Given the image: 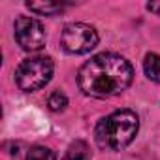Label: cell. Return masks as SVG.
Instances as JSON below:
<instances>
[{
    "label": "cell",
    "mask_w": 160,
    "mask_h": 160,
    "mask_svg": "<svg viewBox=\"0 0 160 160\" xmlns=\"http://www.w3.org/2000/svg\"><path fill=\"white\" fill-rule=\"evenodd\" d=\"M147 10L152 12V13H156V15H160V2H149L147 4Z\"/></svg>",
    "instance_id": "8fae6325"
},
{
    "label": "cell",
    "mask_w": 160,
    "mask_h": 160,
    "mask_svg": "<svg viewBox=\"0 0 160 160\" xmlns=\"http://www.w3.org/2000/svg\"><path fill=\"white\" fill-rule=\"evenodd\" d=\"M98 32L94 27L87 23H70L64 27L60 34V45L66 53L72 55H85L98 45Z\"/></svg>",
    "instance_id": "277c9868"
},
{
    "label": "cell",
    "mask_w": 160,
    "mask_h": 160,
    "mask_svg": "<svg viewBox=\"0 0 160 160\" xmlns=\"http://www.w3.org/2000/svg\"><path fill=\"white\" fill-rule=\"evenodd\" d=\"M139 130V119L130 109H117L104 117L94 130V139L100 149L121 151L132 143Z\"/></svg>",
    "instance_id": "7a4b0ae2"
},
{
    "label": "cell",
    "mask_w": 160,
    "mask_h": 160,
    "mask_svg": "<svg viewBox=\"0 0 160 160\" xmlns=\"http://www.w3.org/2000/svg\"><path fill=\"white\" fill-rule=\"evenodd\" d=\"M60 160H91V147L83 139L72 141Z\"/></svg>",
    "instance_id": "8992f818"
},
{
    "label": "cell",
    "mask_w": 160,
    "mask_h": 160,
    "mask_svg": "<svg viewBox=\"0 0 160 160\" xmlns=\"http://www.w3.org/2000/svg\"><path fill=\"white\" fill-rule=\"evenodd\" d=\"M134 68L117 53H100L87 60L77 73V85L92 98H111L126 91L132 83Z\"/></svg>",
    "instance_id": "6da1fadb"
},
{
    "label": "cell",
    "mask_w": 160,
    "mask_h": 160,
    "mask_svg": "<svg viewBox=\"0 0 160 160\" xmlns=\"http://www.w3.org/2000/svg\"><path fill=\"white\" fill-rule=\"evenodd\" d=\"M143 72L154 83H160V55L147 53L143 58Z\"/></svg>",
    "instance_id": "52a82bcc"
},
{
    "label": "cell",
    "mask_w": 160,
    "mask_h": 160,
    "mask_svg": "<svg viewBox=\"0 0 160 160\" xmlns=\"http://www.w3.org/2000/svg\"><path fill=\"white\" fill-rule=\"evenodd\" d=\"M25 160H55V154H53L51 149L42 147V145H36V147H32L28 151V154H27Z\"/></svg>",
    "instance_id": "30bf717a"
},
{
    "label": "cell",
    "mask_w": 160,
    "mask_h": 160,
    "mask_svg": "<svg viewBox=\"0 0 160 160\" xmlns=\"http://www.w3.org/2000/svg\"><path fill=\"white\" fill-rule=\"evenodd\" d=\"M15 40L25 51H40L45 45V28L43 25L28 15H21L15 19Z\"/></svg>",
    "instance_id": "5b68a950"
},
{
    "label": "cell",
    "mask_w": 160,
    "mask_h": 160,
    "mask_svg": "<svg viewBox=\"0 0 160 160\" xmlns=\"http://www.w3.org/2000/svg\"><path fill=\"white\" fill-rule=\"evenodd\" d=\"M27 8L38 15H55L64 10V4L58 2H27Z\"/></svg>",
    "instance_id": "ba28073f"
},
{
    "label": "cell",
    "mask_w": 160,
    "mask_h": 160,
    "mask_svg": "<svg viewBox=\"0 0 160 160\" xmlns=\"http://www.w3.org/2000/svg\"><path fill=\"white\" fill-rule=\"evenodd\" d=\"M47 106H49L51 111H62V109L68 106V98H66L64 92L55 91V92L49 94V98H47Z\"/></svg>",
    "instance_id": "9c48e42d"
},
{
    "label": "cell",
    "mask_w": 160,
    "mask_h": 160,
    "mask_svg": "<svg viewBox=\"0 0 160 160\" xmlns=\"http://www.w3.org/2000/svg\"><path fill=\"white\" fill-rule=\"evenodd\" d=\"M55 72V62L51 57L45 55H34L25 58L17 70H15V81L17 87L25 92H34L45 87Z\"/></svg>",
    "instance_id": "3957f363"
}]
</instances>
